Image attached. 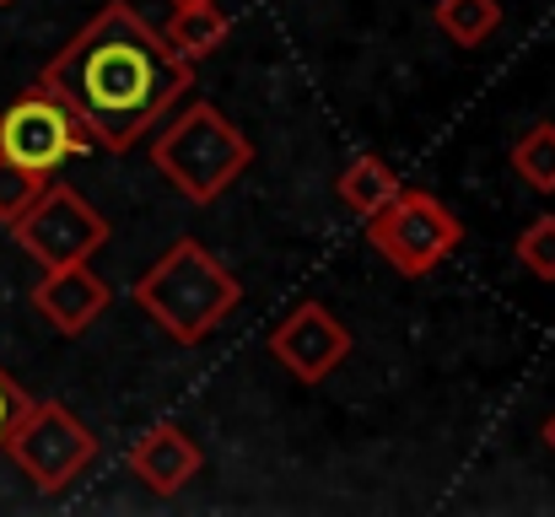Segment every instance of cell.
I'll return each instance as SVG.
<instances>
[{"mask_svg": "<svg viewBox=\"0 0 555 517\" xmlns=\"http://www.w3.org/2000/svg\"><path fill=\"white\" fill-rule=\"evenodd\" d=\"M33 87L60 98L81 119V130L92 135L98 152L125 157L194 87V65L168 49V38L130 0H108L38 70Z\"/></svg>", "mask_w": 555, "mask_h": 517, "instance_id": "1", "label": "cell"}, {"mask_svg": "<svg viewBox=\"0 0 555 517\" xmlns=\"http://www.w3.org/2000/svg\"><path fill=\"white\" fill-rule=\"evenodd\" d=\"M237 302H243V286L199 237H179L135 281V308L152 324H163L179 345H199L205 335H216Z\"/></svg>", "mask_w": 555, "mask_h": 517, "instance_id": "2", "label": "cell"}, {"mask_svg": "<svg viewBox=\"0 0 555 517\" xmlns=\"http://www.w3.org/2000/svg\"><path fill=\"white\" fill-rule=\"evenodd\" d=\"M152 168L163 172L184 199L210 205V199H221L243 172L254 168V141L216 103L199 98L168 130L152 135Z\"/></svg>", "mask_w": 555, "mask_h": 517, "instance_id": "3", "label": "cell"}, {"mask_svg": "<svg viewBox=\"0 0 555 517\" xmlns=\"http://www.w3.org/2000/svg\"><path fill=\"white\" fill-rule=\"evenodd\" d=\"M5 453L11 464L33 480V491L54 496L65 491L92 458H98V437L81 415H70L60 399H33L22 410V421L11 426L5 437Z\"/></svg>", "mask_w": 555, "mask_h": 517, "instance_id": "4", "label": "cell"}, {"mask_svg": "<svg viewBox=\"0 0 555 517\" xmlns=\"http://www.w3.org/2000/svg\"><path fill=\"white\" fill-rule=\"evenodd\" d=\"M367 237L399 275H431L464 243V227L431 189H399L367 216Z\"/></svg>", "mask_w": 555, "mask_h": 517, "instance_id": "5", "label": "cell"}, {"mask_svg": "<svg viewBox=\"0 0 555 517\" xmlns=\"http://www.w3.org/2000/svg\"><path fill=\"white\" fill-rule=\"evenodd\" d=\"M11 237L22 254L43 270L54 264H81L108 243V221L70 189V183H43V194L11 221Z\"/></svg>", "mask_w": 555, "mask_h": 517, "instance_id": "6", "label": "cell"}, {"mask_svg": "<svg viewBox=\"0 0 555 517\" xmlns=\"http://www.w3.org/2000/svg\"><path fill=\"white\" fill-rule=\"evenodd\" d=\"M81 152H92V135H87L81 119H76L60 98H49L43 87L22 92V98L0 114V157L16 163V168L54 178V172L65 168L70 157H81Z\"/></svg>", "mask_w": 555, "mask_h": 517, "instance_id": "7", "label": "cell"}, {"mask_svg": "<svg viewBox=\"0 0 555 517\" xmlns=\"http://www.w3.org/2000/svg\"><path fill=\"white\" fill-rule=\"evenodd\" d=\"M270 350L275 361L297 377V383H324L346 356H351V329L319 308V302H302L297 313H286L275 329H270Z\"/></svg>", "mask_w": 555, "mask_h": 517, "instance_id": "8", "label": "cell"}, {"mask_svg": "<svg viewBox=\"0 0 555 517\" xmlns=\"http://www.w3.org/2000/svg\"><path fill=\"white\" fill-rule=\"evenodd\" d=\"M199 469H205L199 442L189 437L184 426H173V421H157V426L141 431L135 448H130V475H135L152 496H163V502L179 496Z\"/></svg>", "mask_w": 555, "mask_h": 517, "instance_id": "9", "label": "cell"}, {"mask_svg": "<svg viewBox=\"0 0 555 517\" xmlns=\"http://www.w3.org/2000/svg\"><path fill=\"white\" fill-rule=\"evenodd\" d=\"M33 308H38L60 335H87V329L103 319V308H108V286L87 270V259H81V264H54V270H43V281L33 286Z\"/></svg>", "mask_w": 555, "mask_h": 517, "instance_id": "10", "label": "cell"}, {"mask_svg": "<svg viewBox=\"0 0 555 517\" xmlns=\"http://www.w3.org/2000/svg\"><path fill=\"white\" fill-rule=\"evenodd\" d=\"M227 33H232V16H227L216 0L173 5V22L163 27L168 49H173V54H184L189 65H194V60H205V54H216V49L227 43Z\"/></svg>", "mask_w": 555, "mask_h": 517, "instance_id": "11", "label": "cell"}, {"mask_svg": "<svg viewBox=\"0 0 555 517\" xmlns=\"http://www.w3.org/2000/svg\"><path fill=\"white\" fill-rule=\"evenodd\" d=\"M399 189H404V178L388 168L383 157H372V152L351 157V163H346V172H340V199H346L362 221H367L372 210H383Z\"/></svg>", "mask_w": 555, "mask_h": 517, "instance_id": "12", "label": "cell"}, {"mask_svg": "<svg viewBox=\"0 0 555 517\" xmlns=\"http://www.w3.org/2000/svg\"><path fill=\"white\" fill-rule=\"evenodd\" d=\"M437 27L459 43V49H475V43H486L491 33H496V22H502V5L496 0H437Z\"/></svg>", "mask_w": 555, "mask_h": 517, "instance_id": "13", "label": "cell"}, {"mask_svg": "<svg viewBox=\"0 0 555 517\" xmlns=\"http://www.w3.org/2000/svg\"><path fill=\"white\" fill-rule=\"evenodd\" d=\"M513 168L529 189L555 194V125H534L518 146H513Z\"/></svg>", "mask_w": 555, "mask_h": 517, "instance_id": "14", "label": "cell"}, {"mask_svg": "<svg viewBox=\"0 0 555 517\" xmlns=\"http://www.w3.org/2000/svg\"><path fill=\"white\" fill-rule=\"evenodd\" d=\"M518 264L534 275V281H555V216H540L524 227L518 237Z\"/></svg>", "mask_w": 555, "mask_h": 517, "instance_id": "15", "label": "cell"}, {"mask_svg": "<svg viewBox=\"0 0 555 517\" xmlns=\"http://www.w3.org/2000/svg\"><path fill=\"white\" fill-rule=\"evenodd\" d=\"M43 183H49L43 172H27V168H16V163L0 157V221L11 227V221L43 194Z\"/></svg>", "mask_w": 555, "mask_h": 517, "instance_id": "16", "label": "cell"}, {"mask_svg": "<svg viewBox=\"0 0 555 517\" xmlns=\"http://www.w3.org/2000/svg\"><path fill=\"white\" fill-rule=\"evenodd\" d=\"M33 404V393L0 366V453H5V437H11V426L22 421V410Z\"/></svg>", "mask_w": 555, "mask_h": 517, "instance_id": "17", "label": "cell"}, {"mask_svg": "<svg viewBox=\"0 0 555 517\" xmlns=\"http://www.w3.org/2000/svg\"><path fill=\"white\" fill-rule=\"evenodd\" d=\"M545 442H551V448H555V415H551V421H545Z\"/></svg>", "mask_w": 555, "mask_h": 517, "instance_id": "18", "label": "cell"}, {"mask_svg": "<svg viewBox=\"0 0 555 517\" xmlns=\"http://www.w3.org/2000/svg\"><path fill=\"white\" fill-rule=\"evenodd\" d=\"M173 5H199V0H173Z\"/></svg>", "mask_w": 555, "mask_h": 517, "instance_id": "19", "label": "cell"}, {"mask_svg": "<svg viewBox=\"0 0 555 517\" xmlns=\"http://www.w3.org/2000/svg\"><path fill=\"white\" fill-rule=\"evenodd\" d=\"M0 5H11V0H0Z\"/></svg>", "mask_w": 555, "mask_h": 517, "instance_id": "20", "label": "cell"}]
</instances>
